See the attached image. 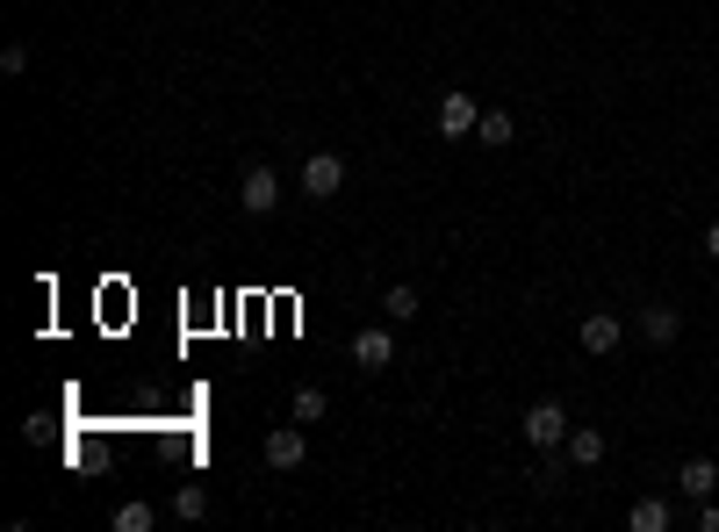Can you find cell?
<instances>
[{"label": "cell", "instance_id": "cell-11", "mask_svg": "<svg viewBox=\"0 0 719 532\" xmlns=\"http://www.w3.org/2000/svg\"><path fill=\"white\" fill-rule=\"evenodd\" d=\"M568 461H576V468H598L604 461V431L576 425V431H568Z\"/></svg>", "mask_w": 719, "mask_h": 532}, {"label": "cell", "instance_id": "cell-14", "mask_svg": "<svg viewBox=\"0 0 719 532\" xmlns=\"http://www.w3.org/2000/svg\"><path fill=\"white\" fill-rule=\"evenodd\" d=\"M173 518H180V525H202V518H209V489H202V482H188V489L173 497Z\"/></svg>", "mask_w": 719, "mask_h": 532}, {"label": "cell", "instance_id": "cell-4", "mask_svg": "<svg viewBox=\"0 0 719 532\" xmlns=\"http://www.w3.org/2000/svg\"><path fill=\"white\" fill-rule=\"evenodd\" d=\"M353 360L367 367V375H381V367H396V324H367L353 339Z\"/></svg>", "mask_w": 719, "mask_h": 532}, {"label": "cell", "instance_id": "cell-12", "mask_svg": "<svg viewBox=\"0 0 719 532\" xmlns=\"http://www.w3.org/2000/svg\"><path fill=\"white\" fill-rule=\"evenodd\" d=\"M511 138H518V122L504 116V108H482V122H475V144H497V152H504Z\"/></svg>", "mask_w": 719, "mask_h": 532}, {"label": "cell", "instance_id": "cell-2", "mask_svg": "<svg viewBox=\"0 0 719 532\" xmlns=\"http://www.w3.org/2000/svg\"><path fill=\"white\" fill-rule=\"evenodd\" d=\"M274 202H281V173H274V166H245L238 209H245V216H274Z\"/></svg>", "mask_w": 719, "mask_h": 532}, {"label": "cell", "instance_id": "cell-13", "mask_svg": "<svg viewBox=\"0 0 719 532\" xmlns=\"http://www.w3.org/2000/svg\"><path fill=\"white\" fill-rule=\"evenodd\" d=\"M108 525H116V532H152L158 511H152L144 497H130V504H116V518H108Z\"/></svg>", "mask_w": 719, "mask_h": 532}, {"label": "cell", "instance_id": "cell-18", "mask_svg": "<svg viewBox=\"0 0 719 532\" xmlns=\"http://www.w3.org/2000/svg\"><path fill=\"white\" fill-rule=\"evenodd\" d=\"M705 252H712V259H719V224H712V230H705Z\"/></svg>", "mask_w": 719, "mask_h": 532}, {"label": "cell", "instance_id": "cell-7", "mask_svg": "<svg viewBox=\"0 0 719 532\" xmlns=\"http://www.w3.org/2000/svg\"><path fill=\"white\" fill-rule=\"evenodd\" d=\"M712 489H719V468H712V461H705V453H691V461H684V468H676V497H691V504H705V497H712Z\"/></svg>", "mask_w": 719, "mask_h": 532}, {"label": "cell", "instance_id": "cell-5", "mask_svg": "<svg viewBox=\"0 0 719 532\" xmlns=\"http://www.w3.org/2000/svg\"><path fill=\"white\" fill-rule=\"evenodd\" d=\"M576 339H582V353H618V339H626V324H618L612 309H590Z\"/></svg>", "mask_w": 719, "mask_h": 532}, {"label": "cell", "instance_id": "cell-16", "mask_svg": "<svg viewBox=\"0 0 719 532\" xmlns=\"http://www.w3.org/2000/svg\"><path fill=\"white\" fill-rule=\"evenodd\" d=\"M325 411H331V395H325V389H295V425H317Z\"/></svg>", "mask_w": 719, "mask_h": 532}, {"label": "cell", "instance_id": "cell-8", "mask_svg": "<svg viewBox=\"0 0 719 532\" xmlns=\"http://www.w3.org/2000/svg\"><path fill=\"white\" fill-rule=\"evenodd\" d=\"M303 453H309L303 425H274V431H267V468H303Z\"/></svg>", "mask_w": 719, "mask_h": 532}, {"label": "cell", "instance_id": "cell-17", "mask_svg": "<svg viewBox=\"0 0 719 532\" xmlns=\"http://www.w3.org/2000/svg\"><path fill=\"white\" fill-rule=\"evenodd\" d=\"M698 532H719V504H698Z\"/></svg>", "mask_w": 719, "mask_h": 532}, {"label": "cell", "instance_id": "cell-10", "mask_svg": "<svg viewBox=\"0 0 719 532\" xmlns=\"http://www.w3.org/2000/svg\"><path fill=\"white\" fill-rule=\"evenodd\" d=\"M626 525H634V532H669V525H676V511H669L662 497H640L634 511H626Z\"/></svg>", "mask_w": 719, "mask_h": 532}, {"label": "cell", "instance_id": "cell-3", "mask_svg": "<svg viewBox=\"0 0 719 532\" xmlns=\"http://www.w3.org/2000/svg\"><path fill=\"white\" fill-rule=\"evenodd\" d=\"M339 188H345V158L339 152H309L303 158V194L309 202H331Z\"/></svg>", "mask_w": 719, "mask_h": 532}, {"label": "cell", "instance_id": "cell-15", "mask_svg": "<svg viewBox=\"0 0 719 532\" xmlns=\"http://www.w3.org/2000/svg\"><path fill=\"white\" fill-rule=\"evenodd\" d=\"M381 309H389V324H411V317H417V288H403V281H396V288L381 295Z\"/></svg>", "mask_w": 719, "mask_h": 532}, {"label": "cell", "instance_id": "cell-6", "mask_svg": "<svg viewBox=\"0 0 719 532\" xmlns=\"http://www.w3.org/2000/svg\"><path fill=\"white\" fill-rule=\"evenodd\" d=\"M475 122H482L475 94H446L439 102V138H475Z\"/></svg>", "mask_w": 719, "mask_h": 532}, {"label": "cell", "instance_id": "cell-1", "mask_svg": "<svg viewBox=\"0 0 719 532\" xmlns=\"http://www.w3.org/2000/svg\"><path fill=\"white\" fill-rule=\"evenodd\" d=\"M518 431H526V439H532L540 453H562V447H568V431H576V425H568V411H562V403H532V411H526V425H518Z\"/></svg>", "mask_w": 719, "mask_h": 532}, {"label": "cell", "instance_id": "cell-9", "mask_svg": "<svg viewBox=\"0 0 719 532\" xmlns=\"http://www.w3.org/2000/svg\"><path fill=\"white\" fill-rule=\"evenodd\" d=\"M640 331H648V345H676V331H684V309L648 303V309H640Z\"/></svg>", "mask_w": 719, "mask_h": 532}]
</instances>
